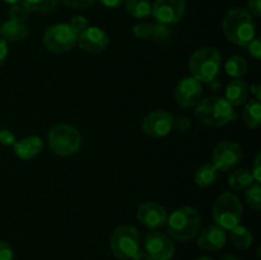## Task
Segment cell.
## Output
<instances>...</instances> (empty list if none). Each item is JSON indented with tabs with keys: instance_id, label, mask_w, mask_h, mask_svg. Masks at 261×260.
Here are the masks:
<instances>
[{
	"instance_id": "74e56055",
	"label": "cell",
	"mask_w": 261,
	"mask_h": 260,
	"mask_svg": "<svg viewBox=\"0 0 261 260\" xmlns=\"http://www.w3.org/2000/svg\"><path fill=\"white\" fill-rule=\"evenodd\" d=\"M7 58H8L7 41H4L2 37H0V66L5 63Z\"/></svg>"
},
{
	"instance_id": "603a6c76",
	"label": "cell",
	"mask_w": 261,
	"mask_h": 260,
	"mask_svg": "<svg viewBox=\"0 0 261 260\" xmlns=\"http://www.w3.org/2000/svg\"><path fill=\"white\" fill-rule=\"evenodd\" d=\"M244 121L251 129H257L261 125V103L256 98L250 99L244 110Z\"/></svg>"
},
{
	"instance_id": "ba28073f",
	"label": "cell",
	"mask_w": 261,
	"mask_h": 260,
	"mask_svg": "<svg viewBox=\"0 0 261 260\" xmlns=\"http://www.w3.org/2000/svg\"><path fill=\"white\" fill-rule=\"evenodd\" d=\"M78 35L66 23L51 25L43 33V46L54 54H63L73 50L76 45Z\"/></svg>"
},
{
	"instance_id": "ee69618b",
	"label": "cell",
	"mask_w": 261,
	"mask_h": 260,
	"mask_svg": "<svg viewBox=\"0 0 261 260\" xmlns=\"http://www.w3.org/2000/svg\"><path fill=\"white\" fill-rule=\"evenodd\" d=\"M196 260H213V259H211L209 256H200V257H198Z\"/></svg>"
},
{
	"instance_id": "4dcf8cb0",
	"label": "cell",
	"mask_w": 261,
	"mask_h": 260,
	"mask_svg": "<svg viewBox=\"0 0 261 260\" xmlns=\"http://www.w3.org/2000/svg\"><path fill=\"white\" fill-rule=\"evenodd\" d=\"M66 7L73 8V9H87L91 8L97 0H61Z\"/></svg>"
},
{
	"instance_id": "7402d4cb",
	"label": "cell",
	"mask_w": 261,
	"mask_h": 260,
	"mask_svg": "<svg viewBox=\"0 0 261 260\" xmlns=\"http://www.w3.org/2000/svg\"><path fill=\"white\" fill-rule=\"evenodd\" d=\"M231 242L237 247V249L246 250L254 242V236H252V232L250 231L247 227L245 226H236L234 228L231 229Z\"/></svg>"
},
{
	"instance_id": "ac0fdd59",
	"label": "cell",
	"mask_w": 261,
	"mask_h": 260,
	"mask_svg": "<svg viewBox=\"0 0 261 260\" xmlns=\"http://www.w3.org/2000/svg\"><path fill=\"white\" fill-rule=\"evenodd\" d=\"M27 25L22 22H17V20H7L0 27V37L4 41H9V42H18V41L24 40L28 36Z\"/></svg>"
},
{
	"instance_id": "8d00e7d4",
	"label": "cell",
	"mask_w": 261,
	"mask_h": 260,
	"mask_svg": "<svg viewBox=\"0 0 261 260\" xmlns=\"http://www.w3.org/2000/svg\"><path fill=\"white\" fill-rule=\"evenodd\" d=\"M247 7H249V10L247 12L251 15H255V17L259 18L261 15V0H249L247 3Z\"/></svg>"
},
{
	"instance_id": "8992f818",
	"label": "cell",
	"mask_w": 261,
	"mask_h": 260,
	"mask_svg": "<svg viewBox=\"0 0 261 260\" xmlns=\"http://www.w3.org/2000/svg\"><path fill=\"white\" fill-rule=\"evenodd\" d=\"M82 135L76 127L69 124H59L48 133V147L60 157L73 155L81 149Z\"/></svg>"
},
{
	"instance_id": "1f68e13d",
	"label": "cell",
	"mask_w": 261,
	"mask_h": 260,
	"mask_svg": "<svg viewBox=\"0 0 261 260\" xmlns=\"http://www.w3.org/2000/svg\"><path fill=\"white\" fill-rule=\"evenodd\" d=\"M247 47V53L252 56L256 60H260L261 58V40L260 38L255 37L254 40L250 41L249 43L246 45Z\"/></svg>"
},
{
	"instance_id": "5bb4252c",
	"label": "cell",
	"mask_w": 261,
	"mask_h": 260,
	"mask_svg": "<svg viewBox=\"0 0 261 260\" xmlns=\"http://www.w3.org/2000/svg\"><path fill=\"white\" fill-rule=\"evenodd\" d=\"M76 43L86 53L101 54L109 46L110 37L102 28L87 27L81 35H78Z\"/></svg>"
},
{
	"instance_id": "7a4b0ae2",
	"label": "cell",
	"mask_w": 261,
	"mask_h": 260,
	"mask_svg": "<svg viewBox=\"0 0 261 260\" xmlns=\"http://www.w3.org/2000/svg\"><path fill=\"white\" fill-rule=\"evenodd\" d=\"M227 40L234 45L246 46L255 38V22L247 9L234 8L228 10L222 20Z\"/></svg>"
},
{
	"instance_id": "9c48e42d",
	"label": "cell",
	"mask_w": 261,
	"mask_h": 260,
	"mask_svg": "<svg viewBox=\"0 0 261 260\" xmlns=\"http://www.w3.org/2000/svg\"><path fill=\"white\" fill-rule=\"evenodd\" d=\"M242 147L239 143L222 142L214 148L212 154V163L217 167L218 171H229L236 167L242 160Z\"/></svg>"
},
{
	"instance_id": "f1b7e54d",
	"label": "cell",
	"mask_w": 261,
	"mask_h": 260,
	"mask_svg": "<svg viewBox=\"0 0 261 260\" xmlns=\"http://www.w3.org/2000/svg\"><path fill=\"white\" fill-rule=\"evenodd\" d=\"M133 32L137 36L138 38H142V40H148V38L153 37V24L149 23H138L133 28Z\"/></svg>"
},
{
	"instance_id": "b9f144b4",
	"label": "cell",
	"mask_w": 261,
	"mask_h": 260,
	"mask_svg": "<svg viewBox=\"0 0 261 260\" xmlns=\"http://www.w3.org/2000/svg\"><path fill=\"white\" fill-rule=\"evenodd\" d=\"M221 260H239L234 255H224Z\"/></svg>"
},
{
	"instance_id": "277c9868",
	"label": "cell",
	"mask_w": 261,
	"mask_h": 260,
	"mask_svg": "<svg viewBox=\"0 0 261 260\" xmlns=\"http://www.w3.org/2000/svg\"><path fill=\"white\" fill-rule=\"evenodd\" d=\"M221 65V53L212 46L198 48L189 60V70L191 76L200 83L213 82L219 74Z\"/></svg>"
},
{
	"instance_id": "cb8c5ba5",
	"label": "cell",
	"mask_w": 261,
	"mask_h": 260,
	"mask_svg": "<svg viewBox=\"0 0 261 260\" xmlns=\"http://www.w3.org/2000/svg\"><path fill=\"white\" fill-rule=\"evenodd\" d=\"M226 73L234 79H241L247 73V61L242 56L234 55L226 61Z\"/></svg>"
},
{
	"instance_id": "ab89813d",
	"label": "cell",
	"mask_w": 261,
	"mask_h": 260,
	"mask_svg": "<svg viewBox=\"0 0 261 260\" xmlns=\"http://www.w3.org/2000/svg\"><path fill=\"white\" fill-rule=\"evenodd\" d=\"M132 260H153L152 257L149 256V255L147 254V252H138L137 255H135L134 257H133Z\"/></svg>"
},
{
	"instance_id": "d590c367",
	"label": "cell",
	"mask_w": 261,
	"mask_h": 260,
	"mask_svg": "<svg viewBox=\"0 0 261 260\" xmlns=\"http://www.w3.org/2000/svg\"><path fill=\"white\" fill-rule=\"evenodd\" d=\"M261 155L257 154L256 158H255V162L252 165V171H251V175L254 177L255 183H261Z\"/></svg>"
},
{
	"instance_id": "3957f363",
	"label": "cell",
	"mask_w": 261,
	"mask_h": 260,
	"mask_svg": "<svg viewBox=\"0 0 261 260\" xmlns=\"http://www.w3.org/2000/svg\"><path fill=\"white\" fill-rule=\"evenodd\" d=\"M167 232L172 239L186 242L198 236L201 228L199 212L193 206H181L173 211L166 221Z\"/></svg>"
},
{
	"instance_id": "2e32d148",
	"label": "cell",
	"mask_w": 261,
	"mask_h": 260,
	"mask_svg": "<svg viewBox=\"0 0 261 260\" xmlns=\"http://www.w3.org/2000/svg\"><path fill=\"white\" fill-rule=\"evenodd\" d=\"M227 235L223 228L218 226H211L198 233L196 244L200 249L206 251H217L226 245Z\"/></svg>"
},
{
	"instance_id": "f35d334b",
	"label": "cell",
	"mask_w": 261,
	"mask_h": 260,
	"mask_svg": "<svg viewBox=\"0 0 261 260\" xmlns=\"http://www.w3.org/2000/svg\"><path fill=\"white\" fill-rule=\"evenodd\" d=\"M99 2H101L102 5H105L107 8H117L122 3H125V0H99Z\"/></svg>"
},
{
	"instance_id": "9a60e30c",
	"label": "cell",
	"mask_w": 261,
	"mask_h": 260,
	"mask_svg": "<svg viewBox=\"0 0 261 260\" xmlns=\"http://www.w3.org/2000/svg\"><path fill=\"white\" fill-rule=\"evenodd\" d=\"M137 217L142 224L148 228H158L166 224L167 221V212L155 201H144L139 205Z\"/></svg>"
},
{
	"instance_id": "d4e9b609",
	"label": "cell",
	"mask_w": 261,
	"mask_h": 260,
	"mask_svg": "<svg viewBox=\"0 0 261 260\" xmlns=\"http://www.w3.org/2000/svg\"><path fill=\"white\" fill-rule=\"evenodd\" d=\"M126 10L134 18H147L152 14V3L149 0H125Z\"/></svg>"
},
{
	"instance_id": "6da1fadb",
	"label": "cell",
	"mask_w": 261,
	"mask_h": 260,
	"mask_svg": "<svg viewBox=\"0 0 261 260\" xmlns=\"http://www.w3.org/2000/svg\"><path fill=\"white\" fill-rule=\"evenodd\" d=\"M195 115L201 124L211 127L224 126L237 120L233 106L224 97H208L201 99L195 107Z\"/></svg>"
},
{
	"instance_id": "8fae6325",
	"label": "cell",
	"mask_w": 261,
	"mask_h": 260,
	"mask_svg": "<svg viewBox=\"0 0 261 260\" xmlns=\"http://www.w3.org/2000/svg\"><path fill=\"white\" fill-rule=\"evenodd\" d=\"M145 252L153 260H171L175 255V244L162 232H148L144 240Z\"/></svg>"
},
{
	"instance_id": "4fadbf2b",
	"label": "cell",
	"mask_w": 261,
	"mask_h": 260,
	"mask_svg": "<svg viewBox=\"0 0 261 260\" xmlns=\"http://www.w3.org/2000/svg\"><path fill=\"white\" fill-rule=\"evenodd\" d=\"M172 114L165 110L149 112L143 120V132L152 138H165L173 129Z\"/></svg>"
},
{
	"instance_id": "4316f807",
	"label": "cell",
	"mask_w": 261,
	"mask_h": 260,
	"mask_svg": "<svg viewBox=\"0 0 261 260\" xmlns=\"http://www.w3.org/2000/svg\"><path fill=\"white\" fill-rule=\"evenodd\" d=\"M245 199L249 206H251L255 211L261 209V185L260 183H254L251 186L246 189Z\"/></svg>"
},
{
	"instance_id": "30bf717a",
	"label": "cell",
	"mask_w": 261,
	"mask_h": 260,
	"mask_svg": "<svg viewBox=\"0 0 261 260\" xmlns=\"http://www.w3.org/2000/svg\"><path fill=\"white\" fill-rule=\"evenodd\" d=\"M186 12V0H155L152 15L161 24H176Z\"/></svg>"
},
{
	"instance_id": "f546056e",
	"label": "cell",
	"mask_w": 261,
	"mask_h": 260,
	"mask_svg": "<svg viewBox=\"0 0 261 260\" xmlns=\"http://www.w3.org/2000/svg\"><path fill=\"white\" fill-rule=\"evenodd\" d=\"M69 25H70L71 30H73L76 35H81V33L88 27V22H87V19L83 15H75V17L71 18Z\"/></svg>"
},
{
	"instance_id": "d6a6232c",
	"label": "cell",
	"mask_w": 261,
	"mask_h": 260,
	"mask_svg": "<svg viewBox=\"0 0 261 260\" xmlns=\"http://www.w3.org/2000/svg\"><path fill=\"white\" fill-rule=\"evenodd\" d=\"M15 142H17V138L10 130H0V144L4 145V147H12V145H14Z\"/></svg>"
},
{
	"instance_id": "484cf974",
	"label": "cell",
	"mask_w": 261,
	"mask_h": 260,
	"mask_svg": "<svg viewBox=\"0 0 261 260\" xmlns=\"http://www.w3.org/2000/svg\"><path fill=\"white\" fill-rule=\"evenodd\" d=\"M31 12H32V10H31L27 2H25V0H19V2L12 4V7L9 8L8 14H9V19L23 23L28 17H30Z\"/></svg>"
},
{
	"instance_id": "ffe728a7",
	"label": "cell",
	"mask_w": 261,
	"mask_h": 260,
	"mask_svg": "<svg viewBox=\"0 0 261 260\" xmlns=\"http://www.w3.org/2000/svg\"><path fill=\"white\" fill-rule=\"evenodd\" d=\"M254 183L255 180L252 177L251 172L246 168H239V170L233 171L228 177V185L236 191L246 190Z\"/></svg>"
},
{
	"instance_id": "e575fe53",
	"label": "cell",
	"mask_w": 261,
	"mask_h": 260,
	"mask_svg": "<svg viewBox=\"0 0 261 260\" xmlns=\"http://www.w3.org/2000/svg\"><path fill=\"white\" fill-rule=\"evenodd\" d=\"M191 122L188 117L180 116L177 119H173V129L177 130L178 133H185L186 130L190 129Z\"/></svg>"
},
{
	"instance_id": "5b68a950",
	"label": "cell",
	"mask_w": 261,
	"mask_h": 260,
	"mask_svg": "<svg viewBox=\"0 0 261 260\" xmlns=\"http://www.w3.org/2000/svg\"><path fill=\"white\" fill-rule=\"evenodd\" d=\"M212 214L217 226L223 228L224 231H231L232 228L239 226L242 219V204L240 198L229 191L221 194L214 201Z\"/></svg>"
},
{
	"instance_id": "44dd1931",
	"label": "cell",
	"mask_w": 261,
	"mask_h": 260,
	"mask_svg": "<svg viewBox=\"0 0 261 260\" xmlns=\"http://www.w3.org/2000/svg\"><path fill=\"white\" fill-rule=\"evenodd\" d=\"M218 172L216 166L213 163H205L201 167H199L195 172V184L199 188H208L213 185L218 178Z\"/></svg>"
},
{
	"instance_id": "e0dca14e",
	"label": "cell",
	"mask_w": 261,
	"mask_h": 260,
	"mask_svg": "<svg viewBox=\"0 0 261 260\" xmlns=\"http://www.w3.org/2000/svg\"><path fill=\"white\" fill-rule=\"evenodd\" d=\"M13 148H14V153L20 160L30 161L42 150L43 140L40 137H28L15 142Z\"/></svg>"
},
{
	"instance_id": "7bdbcfd3",
	"label": "cell",
	"mask_w": 261,
	"mask_h": 260,
	"mask_svg": "<svg viewBox=\"0 0 261 260\" xmlns=\"http://www.w3.org/2000/svg\"><path fill=\"white\" fill-rule=\"evenodd\" d=\"M2 2H4V3H7V4H14V3H17V2H19V0H2Z\"/></svg>"
},
{
	"instance_id": "836d02e7",
	"label": "cell",
	"mask_w": 261,
	"mask_h": 260,
	"mask_svg": "<svg viewBox=\"0 0 261 260\" xmlns=\"http://www.w3.org/2000/svg\"><path fill=\"white\" fill-rule=\"evenodd\" d=\"M0 260H14V251L7 241L0 240Z\"/></svg>"
},
{
	"instance_id": "52a82bcc",
	"label": "cell",
	"mask_w": 261,
	"mask_h": 260,
	"mask_svg": "<svg viewBox=\"0 0 261 260\" xmlns=\"http://www.w3.org/2000/svg\"><path fill=\"white\" fill-rule=\"evenodd\" d=\"M112 254L121 260H132L139 252L140 235L133 226H120L110 240Z\"/></svg>"
},
{
	"instance_id": "60d3db41",
	"label": "cell",
	"mask_w": 261,
	"mask_h": 260,
	"mask_svg": "<svg viewBox=\"0 0 261 260\" xmlns=\"http://www.w3.org/2000/svg\"><path fill=\"white\" fill-rule=\"evenodd\" d=\"M251 92H252V93L256 94V99H257V101H260V99H261V87L259 86V84H252Z\"/></svg>"
},
{
	"instance_id": "7c38bea8",
	"label": "cell",
	"mask_w": 261,
	"mask_h": 260,
	"mask_svg": "<svg viewBox=\"0 0 261 260\" xmlns=\"http://www.w3.org/2000/svg\"><path fill=\"white\" fill-rule=\"evenodd\" d=\"M201 96H203V86L193 76L181 79L176 86V103L184 110L196 107V105L201 101Z\"/></svg>"
},
{
	"instance_id": "83f0119b",
	"label": "cell",
	"mask_w": 261,
	"mask_h": 260,
	"mask_svg": "<svg viewBox=\"0 0 261 260\" xmlns=\"http://www.w3.org/2000/svg\"><path fill=\"white\" fill-rule=\"evenodd\" d=\"M25 2L30 5L32 12L41 13V14L51 13L59 4V0H25Z\"/></svg>"
},
{
	"instance_id": "d6986e66",
	"label": "cell",
	"mask_w": 261,
	"mask_h": 260,
	"mask_svg": "<svg viewBox=\"0 0 261 260\" xmlns=\"http://www.w3.org/2000/svg\"><path fill=\"white\" fill-rule=\"evenodd\" d=\"M249 87L246 82L242 79H234L227 86L226 88V97L224 98L232 105V106H240L245 103L249 97Z\"/></svg>"
}]
</instances>
